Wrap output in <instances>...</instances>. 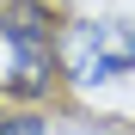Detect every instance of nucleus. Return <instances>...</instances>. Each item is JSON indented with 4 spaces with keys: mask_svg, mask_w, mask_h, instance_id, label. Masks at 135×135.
Masks as SVG:
<instances>
[{
    "mask_svg": "<svg viewBox=\"0 0 135 135\" xmlns=\"http://www.w3.org/2000/svg\"><path fill=\"white\" fill-rule=\"evenodd\" d=\"M135 68V31L123 25H74L68 31V80L80 86V92H92L104 80H123Z\"/></svg>",
    "mask_w": 135,
    "mask_h": 135,
    "instance_id": "nucleus-1",
    "label": "nucleus"
},
{
    "mask_svg": "<svg viewBox=\"0 0 135 135\" xmlns=\"http://www.w3.org/2000/svg\"><path fill=\"white\" fill-rule=\"evenodd\" d=\"M6 12V43L12 49H49V31H55V12L43 6V0H12Z\"/></svg>",
    "mask_w": 135,
    "mask_h": 135,
    "instance_id": "nucleus-2",
    "label": "nucleus"
},
{
    "mask_svg": "<svg viewBox=\"0 0 135 135\" xmlns=\"http://www.w3.org/2000/svg\"><path fill=\"white\" fill-rule=\"evenodd\" d=\"M12 98H49L55 92V68H49V49H12V80H6Z\"/></svg>",
    "mask_w": 135,
    "mask_h": 135,
    "instance_id": "nucleus-3",
    "label": "nucleus"
},
{
    "mask_svg": "<svg viewBox=\"0 0 135 135\" xmlns=\"http://www.w3.org/2000/svg\"><path fill=\"white\" fill-rule=\"evenodd\" d=\"M0 135H49L43 110H0Z\"/></svg>",
    "mask_w": 135,
    "mask_h": 135,
    "instance_id": "nucleus-4",
    "label": "nucleus"
},
{
    "mask_svg": "<svg viewBox=\"0 0 135 135\" xmlns=\"http://www.w3.org/2000/svg\"><path fill=\"white\" fill-rule=\"evenodd\" d=\"M0 37H6V12H0Z\"/></svg>",
    "mask_w": 135,
    "mask_h": 135,
    "instance_id": "nucleus-5",
    "label": "nucleus"
}]
</instances>
